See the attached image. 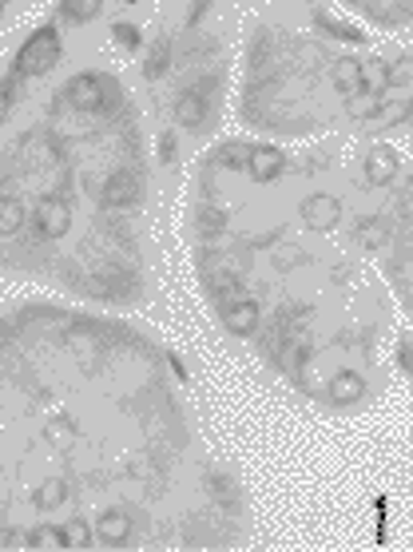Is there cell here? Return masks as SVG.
I'll use <instances>...</instances> for the list:
<instances>
[{"label":"cell","instance_id":"6da1fadb","mask_svg":"<svg viewBox=\"0 0 413 552\" xmlns=\"http://www.w3.org/2000/svg\"><path fill=\"white\" fill-rule=\"evenodd\" d=\"M60 56H64V40H60L56 24H44L16 52V76H48L60 64Z\"/></svg>","mask_w":413,"mask_h":552},{"label":"cell","instance_id":"7a4b0ae2","mask_svg":"<svg viewBox=\"0 0 413 552\" xmlns=\"http://www.w3.org/2000/svg\"><path fill=\"white\" fill-rule=\"evenodd\" d=\"M60 99H68V108H76V112H99L108 99H116V84L96 76V72H80V76L68 80Z\"/></svg>","mask_w":413,"mask_h":552},{"label":"cell","instance_id":"3957f363","mask_svg":"<svg viewBox=\"0 0 413 552\" xmlns=\"http://www.w3.org/2000/svg\"><path fill=\"white\" fill-rule=\"evenodd\" d=\"M140 195H143L140 175L116 171L112 179L104 183V191H99V207L104 211H132V207H140Z\"/></svg>","mask_w":413,"mask_h":552},{"label":"cell","instance_id":"277c9868","mask_svg":"<svg viewBox=\"0 0 413 552\" xmlns=\"http://www.w3.org/2000/svg\"><path fill=\"white\" fill-rule=\"evenodd\" d=\"M298 215H302V223L310 227V231H334L338 223H342V199L338 195H306L302 199V207H298Z\"/></svg>","mask_w":413,"mask_h":552},{"label":"cell","instance_id":"5b68a950","mask_svg":"<svg viewBox=\"0 0 413 552\" xmlns=\"http://www.w3.org/2000/svg\"><path fill=\"white\" fill-rule=\"evenodd\" d=\"M32 219H36V231H40L44 238H60L72 227V207L64 203L60 195H44L40 203H36Z\"/></svg>","mask_w":413,"mask_h":552},{"label":"cell","instance_id":"8992f818","mask_svg":"<svg viewBox=\"0 0 413 552\" xmlns=\"http://www.w3.org/2000/svg\"><path fill=\"white\" fill-rule=\"evenodd\" d=\"M211 91H215V80H203V84H191L187 91H179V104H176V119L183 127H203L207 108H211Z\"/></svg>","mask_w":413,"mask_h":552},{"label":"cell","instance_id":"52a82bcc","mask_svg":"<svg viewBox=\"0 0 413 552\" xmlns=\"http://www.w3.org/2000/svg\"><path fill=\"white\" fill-rule=\"evenodd\" d=\"M398 171H401V160L390 143H378L366 151V179H370L374 187H390V183L398 179Z\"/></svg>","mask_w":413,"mask_h":552},{"label":"cell","instance_id":"ba28073f","mask_svg":"<svg viewBox=\"0 0 413 552\" xmlns=\"http://www.w3.org/2000/svg\"><path fill=\"white\" fill-rule=\"evenodd\" d=\"M246 171H251L254 183H274L282 171H287V155L279 147H251V160H246Z\"/></svg>","mask_w":413,"mask_h":552},{"label":"cell","instance_id":"9c48e42d","mask_svg":"<svg viewBox=\"0 0 413 552\" xmlns=\"http://www.w3.org/2000/svg\"><path fill=\"white\" fill-rule=\"evenodd\" d=\"M362 393H366V378L357 370H338L326 385V398L334 401V406H354Z\"/></svg>","mask_w":413,"mask_h":552},{"label":"cell","instance_id":"30bf717a","mask_svg":"<svg viewBox=\"0 0 413 552\" xmlns=\"http://www.w3.org/2000/svg\"><path fill=\"white\" fill-rule=\"evenodd\" d=\"M223 326L231 330V334H238V338L254 334V330H259V306H254L251 298H235L231 306L223 310Z\"/></svg>","mask_w":413,"mask_h":552},{"label":"cell","instance_id":"8fae6325","mask_svg":"<svg viewBox=\"0 0 413 552\" xmlns=\"http://www.w3.org/2000/svg\"><path fill=\"white\" fill-rule=\"evenodd\" d=\"M96 537L104 540V545H124V540L132 537V517H127L124 509H108L104 517L96 521Z\"/></svg>","mask_w":413,"mask_h":552},{"label":"cell","instance_id":"7c38bea8","mask_svg":"<svg viewBox=\"0 0 413 552\" xmlns=\"http://www.w3.org/2000/svg\"><path fill=\"white\" fill-rule=\"evenodd\" d=\"M76 421L72 418H48L44 421V441H48L52 449H72L76 445Z\"/></svg>","mask_w":413,"mask_h":552},{"label":"cell","instance_id":"4fadbf2b","mask_svg":"<svg viewBox=\"0 0 413 552\" xmlns=\"http://www.w3.org/2000/svg\"><path fill=\"white\" fill-rule=\"evenodd\" d=\"M64 496H68V481H64V477H48V481H40V489L32 493V501H36V509L52 513L64 505Z\"/></svg>","mask_w":413,"mask_h":552},{"label":"cell","instance_id":"5bb4252c","mask_svg":"<svg viewBox=\"0 0 413 552\" xmlns=\"http://www.w3.org/2000/svg\"><path fill=\"white\" fill-rule=\"evenodd\" d=\"M334 88L342 96L362 91V60H334Z\"/></svg>","mask_w":413,"mask_h":552},{"label":"cell","instance_id":"9a60e30c","mask_svg":"<svg viewBox=\"0 0 413 552\" xmlns=\"http://www.w3.org/2000/svg\"><path fill=\"white\" fill-rule=\"evenodd\" d=\"M246 160H251V143H223L211 155V163L227 171H246Z\"/></svg>","mask_w":413,"mask_h":552},{"label":"cell","instance_id":"2e32d148","mask_svg":"<svg viewBox=\"0 0 413 552\" xmlns=\"http://www.w3.org/2000/svg\"><path fill=\"white\" fill-rule=\"evenodd\" d=\"M99 8H104V0H60V16L68 24H88L99 16Z\"/></svg>","mask_w":413,"mask_h":552},{"label":"cell","instance_id":"e0dca14e","mask_svg":"<svg viewBox=\"0 0 413 552\" xmlns=\"http://www.w3.org/2000/svg\"><path fill=\"white\" fill-rule=\"evenodd\" d=\"M168 64H171V40H168V36H159V40L151 44V52H148L143 76H148V80H159L163 72H168Z\"/></svg>","mask_w":413,"mask_h":552},{"label":"cell","instance_id":"ac0fdd59","mask_svg":"<svg viewBox=\"0 0 413 552\" xmlns=\"http://www.w3.org/2000/svg\"><path fill=\"white\" fill-rule=\"evenodd\" d=\"M382 108V96H374V91H354V96H346V112L354 119H374Z\"/></svg>","mask_w":413,"mask_h":552},{"label":"cell","instance_id":"d6986e66","mask_svg":"<svg viewBox=\"0 0 413 552\" xmlns=\"http://www.w3.org/2000/svg\"><path fill=\"white\" fill-rule=\"evenodd\" d=\"M24 227V207L13 195H0V235H16Z\"/></svg>","mask_w":413,"mask_h":552},{"label":"cell","instance_id":"ffe728a7","mask_svg":"<svg viewBox=\"0 0 413 552\" xmlns=\"http://www.w3.org/2000/svg\"><path fill=\"white\" fill-rule=\"evenodd\" d=\"M314 24L318 29H326L334 40H350V44H362L366 36L354 29V24H346V21H334V16H326V13H314Z\"/></svg>","mask_w":413,"mask_h":552},{"label":"cell","instance_id":"44dd1931","mask_svg":"<svg viewBox=\"0 0 413 552\" xmlns=\"http://www.w3.org/2000/svg\"><path fill=\"white\" fill-rule=\"evenodd\" d=\"M64 548H88L91 545V524L84 517H72V521H64Z\"/></svg>","mask_w":413,"mask_h":552},{"label":"cell","instance_id":"7402d4cb","mask_svg":"<svg viewBox=\"0 0 413 552\" xmlns=\"http://www.w3.org/2000/svg\"><path fill=\"white\" fill-rule=\"evenodd\" d=\"M357 238H362L366 246H374V251H378V246L390 243V223H385V219H362Z\"/></svg>","mask_w":413,"mask_h":552},{"label":"cell","instance_id":"603a6c76","mask_svg":"<svg viewBox=\"0 0 413 552\" xmlns=\"http://www.w3.org/2000/svg\"><path fill=\"white\" fill-rule=\"evenodd\" d=\"M406 116H409V99H390V104L382 99V108H378V116L374 119H378L382 127H398Z\"/></svg>","mask_w":413,"mask_h":552},{"label":"cell","instance_id":"cb8c5ba5","mask_svg":"<svg viewBox=\"0 0 413 552\" xmlns=\"http://www.w3.org/2000/svg\"><path fill=\"white\" fill-rule=\"evenodd\" d=\"M32 548H44V552L64 548V532L56 529V524H36L32 529Z\"/></svg>","mask_w":413,"mask_h":552},{"label":"cell","instance_id":"d4e9b609","mask_svg":"<svg viewBox=\"0 0 413 552\" xmlns=\"http://www.w3.org/2000/svg\"><path fill=\"white\" fill-rule=\"evenodd\" d=\"M362 91H374V96H382L385 91V64L382 60L362 64Z\"/></svg>","mask_w":413,"mask_h":552},{"label":"cell","instance_id":"484cf974","mask_svg":"<svg viewBox=\"0 0 413 552\" xmlns=\"http://www.w3.org/2000/svg\"><path fill=\"white\" fill-rule=\"evenodd\" d=\"M112 36H116V44H119V48H127V52H135V48H140V29H135V24L116 21V24H112Z\"/></svg>","mask_w":413,"mask_h":552},{"label":"cell","instance_id":"4316f807","mask_svg":"<svg viewBox=\"0 0 413 552\" xmlns=\"http://www.w3.org/2000/svg\"><path fill=\"white\" fill-rule=\"evenodd\" d=\"M409 60L406 56H401V60H393L390 64V68H385V88H406L409 84Z\"/></svg>","mask_w":413,"mask_h":552},{"label":"cell","instance_id":"83f0119b","mask_svg":"<svg viewBox=\"0 0 413 552\" xmlns=\"http://www.w3.org/2000/svg\"><path fill=\"white\" fill-rule=\"evenodd\" d=\"M0 548H8V552L32 548V532H24V529H13V532H4V537H0Z\"/></svg>","mask_w":413,"mask_h":552},{"label":"cell","instance_id":"f1b7e54d","mask_svg":"<svg viewBox=\"0 0 413 552\" xmlns=\"http://www.w3.org/2000/svg\"><path fill=\"white\" fill-rule=\"evenodd\" d=\"M13 99H16V84L13 80H0V124L8 119V112H13Z\"/></svg>","mask_w":413,"mask_h":552},{"label":"cell","instance_id":"f546056e","mask_svg":"<svg viewBox=\"0 0 413 552\" xmlns=\"http://www.w3.org/2000/svg\"><path fill=\"white\" fill-rule=\"evenodd\" d=\"M207 13V0H191V8H187V29L191 24H199V16Z\"/></svg>","mask_w":413,"mask_h":552},{"label":"cell","instance_id":"4dcf8cb0","mask_svg":"<svg viewBox=\"0 0 413 552\" xmlns=\"http://www.w3.org/2000/svg\"><path fill=\"white\" fill-rule=\"evenodd\" d=\"M398 366H401V370H409V342L398 346Z\"/></svg>","mask_w":413,"mask_h":552},{"label":"cell","instance_id":"1f68e13d","mask_svg":"<svg viewBox=\"0 0 413 552\" xmlns=\"http://www.w3.org/2000/svg\"><path fill=\"white\" fill-rule=\"evenodd\" d=\"M4 4H8V0H0V13H4Z\"/></svg>","mask_w":413,"mask_h":552}]
</instances>
